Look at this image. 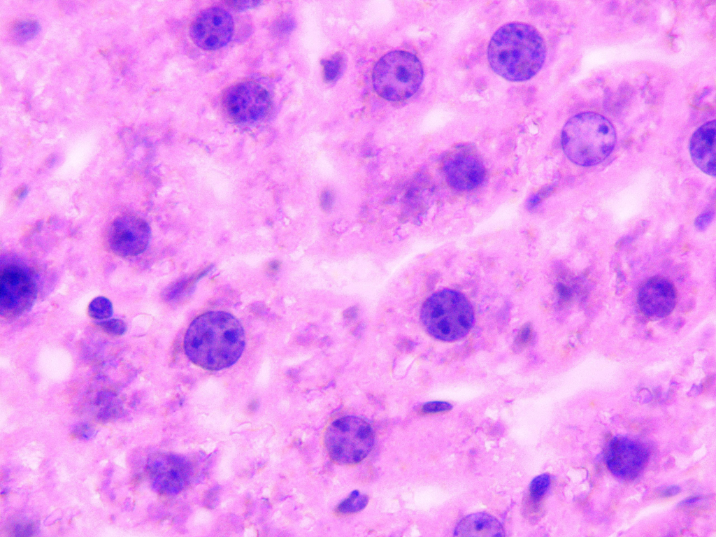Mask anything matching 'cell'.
Instances as JSON below:
<instances>
[{"instance_id": "obj_1", "label": "cell", "mask_w": 716, "mask_h": 537, "mask_svg": "<svg viewBox=\"0 0 716 537\" xmlns=\"http://www.w3.org/2000/svg\"><path fill=\"white\" fill-rule=\"evenodd\" d=\"M245 334L241 322L224 311H209L196 317L184 337L187 358L197 366L219 371L234 365L242 355Z\"/></svg>"}, {"instance_id": "obj_2", "label": "cell", "mask_w": 716, "mask_h": 537, "mask_svg": "<svg viewBox=\"0 0 716 537\" xmlns=\"http://www.w3.org/2000/svg\"><path fill=\"white\" fill-rule=\"evenodd\" d=\"M546 45L532 25L513 22L503 24L492 35L487 47V60L492 71L511 82L531 79L542 68Z\"/></svg>"}, {"instance_id": "obj_3", "label": "cell", "mask_w": 716, "mask_h": 537, "mask_svg": "<svg viewBox=\"0 0 716 537\" xmlns=\"http://www.w3.org/2000/svg\"><path fill=\"white\" fill-rule=\"evenodd\" d=\"M567 158L580 166H592L605 160L616 143L613 124L595 112H583L571 117L564 124L561 136Z\"/></svg>"}, {"instance_id": "obj_4", "label": "cell", "mask_w": 716, "mask_h": 537, "mask_svg": "<svg viewBox=\"0 0 716 537\" xmlns=\"http://www.w3.org/2000/svg\"><path fill=\"white\" fill-rule=\"evenodd\" d=\"M420 317L426 331L443 341L465 336L474 323L473 308L461 293L443 289L431 295L423 303Z\"/></svg>"}, {"instance_id": "obj_5", "label": "cell", "mask_w": 716, "mask_h": 537, "mask_svg": "<svg viewBox=\"0 0 716 537\" xmlns=\"http://www.w3.org/2000/svg\"><path fill=\"white\" fill-rule=\"evenodd\" d=\"M423 76L422 65L415 55L395 50L385 55L374 66L373 87L386 100L403 101L417 91Z\"/></svg>"}, {"instance_id": "obj_6", "label": "cell", "mask_w": 716, "mask_h": 537, "mask_svg": "<svg viewBox=\"0 0 716 537\" xmlns=\"http://www.w3.org/2000/svg\"><path fill=\"white\" fill-rule=\"evenodd\" d=\"M324 444L331 459L339 464L359 463L370 452L373 433L370 425L355 416H345L334 421L324 434Z\"/></svg>"}, {"instance_id": "obj_7", "label": "cell", "mask_w": 716, "mask_h": 537, "mask_svg": "<svg viewBox=\"0 0 716 537\" xmlns=\"http://www.w3.org/2000/svg\"><path fill=\"white\" fill-rule=\"evenodd\" d=\"M224 111L234 122L250 124L262 120L268 114L271 99L259 83L245 80L227 89L222 98Z\"/></svg>"}, {"instance_id": "obj_8", "label": "cell", "mask_w": 716, "mask_h": 537, "mask_svg": "<svg viewBox=\"0 0 716 537\" xmlns=\"http://www.w3.org/2000/svg\"><path fill=\"white\" fill-rule=\"evenodd\" d=\"M37 296V287L32 275L25 268L10 265L1 271V315L14 319L31 308Z\"/></svg>"}, {"instance_id": "obj_9", "label": "cell", "mask_w": 716, "mask_h": 537, "mask_svg": "<svg viewBox=\"0 0 716 537\" xmlns=\"http://www.w3.org/2000/svg\"><path fill=\"white\" fill-rule=\"evenodd\" d=\"M234 23L231 15L219 7L208 8L198 14L189 27L192 42L204 50H216L231 39Z\"/></svg>"}, {"instance_id": "obj_10", "label": "cell", "mask_w": 716, "mask_h": 537, "mask_svg": "<svg viewBox=\"0 0 716 537\" xmlns=\"http://www.w3.org/2000/svg\"><path fill=\"white\" fill-rule=\"evenodd\" d=\"M150 229L142 218L134 215H122L110 224L107 241L111 251L122 257H131L143 252L150 242Z\"/></svg>"}, {"instance_id": "obj_11", "label": "cell", "mask_w": 716, "mask_h": 537, "mask_svg": "<svg viewBox=\"0 0 716 537\" xmlns=\"http://www.w3.org/2000/svg\"><path fill=\"white\" fill-rule=\"evenodd\" d=\"M648 458L647 449L640 442L625 436H615L608 445L606 464L616 477L633 480L643 471Z\"/></svg>"}, {"instance_id": "obj_12", "label": "cell", "mask_w": 716, "mask_h": 537, "mask_svg": "<svg viewBox=\"0 0 716 537\" xmlns=\"http://www.w3.org/2000/svg\"><path fill=\"white\" fill-rule=\"evenodd\" d=\"M444 172L448 183L461 190L475 188L485 176L484 165L478 157L461 147L448 155L444 162Z\"/></svg>"}, {"instance_id": "obj_13", "label": "cell", "mask_w": 716, "mask_h": 537, "mask_svg": "<svg viewBox=\"0 0 716 537\" xmlns=\"http://www.w3.org/2000/svg\"><path fill=\"white\" fill-rule=\"evenodd\" d=\"M676 303V292L672 283L661 277L647 280L639 289L638 304L648 317L662 318L669 315Z\"/></svg>"}, {"instance_id": "obj_14", "label": "cell", "mask_w": 716, "mask_h": 537, "mask_svg": "<svg viewBox=\"0 0 716 537\" xmlns=\"http://www.w3.org/2000/svg\"><path fill=\"white\" fill-rule=\"evenodd\" d=\"M715 120L707 122L692 136L689 152L694 164L703 173L715 176Z\"/></svg>"}, {"instance_id": "obj_15", "label": "cell", "mask_w": 716, "mask_h": 537, "mask_svg": "<svg viewBox=\"0 0 716 537\" xmlns=\"http://www.w3.org/2000/svg\"><path fill=\"white\" fill-rule=\"evenodd\" d=\"M457 536H503L505 535L501 524L493 516L485 513L471 514L463 518L454 529Z\"/></svg>"}, {"instance_id": "obj_16", "label": "cell", "mask_w": 716, "mask_h": 537, "mask_svg": "<svg viewBox=\"0 0 716 537\" xmlns=\"http://www.w3.org/2000/svg\"><path fill=\"white\" fill-rule=\"evenodd\" d=\"M88 314L90 317L95 320L108 319L113 314V305L108 299L98 296L89 304Z\"/></svg>"}, {"instance_id": "obj_17", "label": "cell", "mask_w": 716, "mask_h": 537, "mask_svg": "<svg viewBox=\"0 0 716 537\" xmlns=\"http://www.w3.org/2000/svg\"><path fill=\"white\" fill-rule=\"evenodd\" d=\"M367 503L368 497L366 495H361L358 491H354L340 503L337 510L343 514L356 513L362 510Z\"/></svg>"}, {"instance_id": "obj_18", "label": "cell", "mask_w": 716, "mask_h": 537, "mask_svg": "<svg viewBox=\"0 0 716 537\" xmlns=\"http://www.w3.org/2000/svg\"><path fill=\"white\" fill-rule=\"evenodd\" d=\"M38 24L34 20H24L17 22L13 27L15 38L24 41L32 38L38 31Z\"/></svg>"}, {"instance_id": "obj_19", "label": "cell", "mask_w": 716, "mask_h": 537, "mask_svg": "<svg viewBox=\"0 0 716 537\" xmlns=\"http://www.w3.org/2000/svg\"><path fill=\"white\" fill-rule=\"evenodd\" d=\"M550 484V477L547 473H543L531 481L529 492L534 501H538L545 494Z\"/></svg>"}, {"instance_id": "obj_20", "label": "cell", "mask_w": 716, "mask_h": 537, "mask_svg": "<svg viewBox=\"0 0 716 537\" xmlns=\"http://www.w3.org/2000/svg\"><path fill=\"white\" fill-rule=\"evenodd\" d=\"M343 59L339 55H336L331 59L325 60L323 62L324 78L328 82L335 80L340 75L343 66Z\"/></svg>"}, {"instance_id": "obj_21", "label": "cell", "mask_w": 716, "mask_h": 537, "mask_svg": "<svg viewBox=\"0 0 716 537\" xmlns=\"http://www.w3.org/2000/svg\"><path fill=\"white\" fill-rule=\"evenodd\" d=\"M98 324L107 334L114 336H122L127 330L125 322L117 318L106 320L99 322Z\"/></svg>"}, {"instance_id": "obj_22", "label": "cell", "mask_w": 716, "mask_h": 537, "mask_svg": "<svg viewBox=\"0 0 716 537\" xmlns=\"http://www.w3.org/2000/svg\"><path fill=\"white\" fill-rule=\"evenodd\" d=\"M452 406L445 401H432L423 405L422 410L424 413H436L447 412L452 409Z\"/></svg>"}, {"instance_id": "obj_23", "label": "cell", "mask_w": 716, "mask_h": 537, "mask_svg": "<svg viewBox=\"0 0 716 537\" xmlns=\"http://www.w3.org/2000/svg\"><path fill=\"white\" fill-rule=\"evenodd\" d=\"M713 213L711 211H706L699 215L695 220L696 227L700 230H705L711 222L713 218Z\"/></svg>"}, {"instance_id": "obj_24", "label": "cell", "mask_w": 716, "mask_h": 537, "mask_svg": "<svg viewBox=\"0 0 716 537\" xmlns=\"http://www.w3.org/2000/svg\"><path fill=\"white\" fill-rule=\"evenodd\" d=\"M226 3L229 5L237 10H245L251 8H254L261 3L259 1H249V0H241V1H229Z\"/></svg>"}, {"instance_id": "obj_25", "label": "cell", "mask_w": 716, "mask_h": 537, "mask_svg": "<svg viewBox=\"0 0 716 537\" xmlns=\"http://www.w3.org/2000/svg\"><path fill=\"white\" fill-rule=\"evenodd\" d=\"M531 336V329L530 326L525 325L521 331L520 332L518 340L521 343H526L529 341Z\"/></svg>"}, {"instance_id": "obj_26", "label": "cell", "mask_w": 716, "mask_h": 537, "mask_svg": "<svg viewBox=\"0 0 716 537\" xmlns=\"http://www.w3.org/2000/svg\"><path fill=\"white\" fill-rule=\"evenodd\" d=\"M681 491V488L678 485L668 486L664 489L661 494L664 497H671L678 494Z\"/></svg>"}, {"instance_id": "obj_27", "label": "cell", "mask_w": 716, "mask_h": 537, "mask_svg": "<svg viewBox=\"0 0 716 537\" xmlns=\"http://www.w3.org/2000/svg\"><path fill=\"white\" fill-rule=\"evenodd\" d=\"M701 499H702L701 496H694L689 497V498H687V499H684L681 502H680L679 503V506H691V505L698 502Z\"/></svg>"}]
</instances>
